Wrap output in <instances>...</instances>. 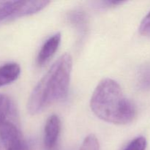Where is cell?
<instances>
[{"label": "cell", "instance_id": "3", "mask_svg": "<svg viewBox=\"0 0 150 150\" xmlns=\"http://www.w3.org/2000/svg\"><path fill=\"white\" fill-rule=\"evenodd\" d=\"M49 1H0V23L30 16L43 10Z\"/></svg>", "mask_w": 150, "mask_h": 150}, {"label": "cell", "instance_id": "11", "mask_svg": "<svg viewBox=\"0 0 150 150\" xmlns=\"http://www.w3.org/2000/svg\"><path fill=\"white\" fill-rule=\"evenodd\" d=\"M139 85L144 89H150V66L146 67L139 74Z\"/></svg>", "mask_w": 150, "mask_h": 150}, {"label": "cell", "instance_id": "12", "mask_svg": "<svg viewBox=\"0 0 150 150\" xmlns=\"http://www.w3.org/2000/svg\"><path fill=\"white\" fill-rule=\"evenodd\" d=\"M139 32L142 35L150 37V12L145 16L141 23Z\"/></svg>", "mask_w": 150, "mask_h": 150}, {"label": "cell", "instance_id": "4", "mask_svg": "<svg viewBox=\"0 0 150 150\" xmlns=\"http://www.w3.org/2000/svg\"><path fill=\"white\" fill-rule=\"evenodd\" d=\"M0 140L5 150H29L23 133L13 120L0 123Z\"/></svg>", "mask_w": 150, "mask_h": 150}, {"label": "cell", "instance_id": "6", "mask_svg": "<svg viewBox=\"0 0 150 150\" xmlns=\"http://www.w3.org/2000/svg\"><path fill=\"white\" fill-rule=\"evenodd\" d=\"M62 39L60 33H57L48 38L41 47L37 57V64L42 67L51 60L58 50Z\"/></svg>", "mask_w": 150, "mask_h": 150}, {"label": "cell", "instance_id": "8", "mask_svg": "<svg viewBox=\"0 0 150 150\" xmlns=\"http://www.w3.org/2000/svg\"><path fill=\"white\" fill-rule=\"evenodd\" d=\"M16 116L14 103L8 96L0 94V123L6 120H13Z\"/></svg>", "mask_w": 150, "mask_h": 150}, {"label": "cell", "instance_id": "10", "mask_svg": "<svg viewBox=\"0 0 150 150\" xmlns=\"http://www.w3.org/2000/svg\"><path fill=\"white\" fill-rule=\"evenodd\" d=\"M146 140L143 136H139L132 140L123 150H145Z\"/></svg>", "mask_w": 150, "mask_h": 150}, {"label": "cell", "instance_id": "7", "mask_svg": "<svg viewBox=\"0 0 150 150\" xmlns=\"http://www.w3.org/2000/svg\"><path fill=\"white\" fill-rule=\"evenodd\" d=\"M21 74V67L16 63H7L0 67V87L17 80Z\"/></svg>", "mask_w": 150, "mask_h": 150}, {"label": "cell", "instance_id": "5", "mask_svg": "<svg viewBox=\"0 0 150 150\" xmlns=\"http://www.w3.org/2000/svg\"><path fill=\"white\" fill-rule=\"evenodd\" d=\"M61 132V121L57 115L48 117L44 129V146L46 150H56Z\"/></svg>", "mask_w": 150, "mask_h": 150}, {"label": "cell", "instance_id": "2", "mask_svg": "<svg viewBox=\"0 0 150 150\" xmlns=\"http://www.w3.org/2000/svg\"><path fill=\"white\" fill-rule=\"evenodd\" d=\"M90 107L99 119L115 125H126L136 117L133 104L125 96L120 84L111 79L101 81L90 100Z\"/></svg>", "mask_w": 150, "mask_h": 150}, {"label": "cell", "instance_id": "1", "mask_svg": "<svg viewBox=\"0 0 150 150\" xmlns=\"http://www.w3.org/2000/svg\"><path fill=\"white\" fill-rule=\"evenodd\" d=\"M73 59L69 54L62 55L42 76L32 90L27 103L28 112L36 115L67 97Z\"/></svg>", "mask_w": 150, "mask_h": 150}, {"label": "cell", "instance_id": "9", "mask_svg": "<svg viewBox=\"0 0 150 150\" xmlns=\"http://www.w3.org/2000/svg\"><path fill=\"white\" fill-rule=\"evenodd\" d=\"M79 150H100V144L95 135H89L85 138Z\"/></svg>", "mask_w": 150, "mask_h": 150}]
</instances>
